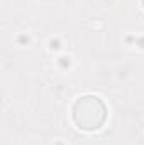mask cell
<instances>
[{
  "mask_svg": "<svg viewBox=\"0 0 144 145\" xmlns=\"http://www.w3.org/2000/svg\"><path fill=\"white\" fill-rule=\"evenodd\" d=\"M75 121L83 130H97L105 121V105L97 96H83L73 110Z\"/></svg>",
  "mask_w": 144,
  "mask_h": 145,
  "instance_id": "1",
  "label": "cell"
},
{
  "mask_svg": "<svg viewBox=\"0 0 144 145\" xmlns=\"http://www.w3.org/2000/svg\"><path fill=\"white\" fill-rule=\"evenodd\" d=\"M19 42L20 44H27L29 42V36H19Z\"/></svg>",
  "mask_w": 144,
  "mask_h": 145,
  "instance_id": "4",
  "label": "cell"
},
{
  "mask_svg": "<svg viewBox=\"0 0 144 145\" xmlns=\"http://www.w3.org/2000/svg\"><path fill=\"white\" fill-rule=\"evenodd\" d=\"M137 44H139V46H141V47H144V37H141V39H139V40H137Z\"/></svg>",
  "mask_w": 144,
  "mask_h": 145,
  "instance_id": "5",
  "label": "cell"
},
{
  "mask_svg": "<svg viewBox=\"0 0 144 145\" xmlns=\"http://www.w3.org/2000/svg\"><path fill=\"white\" fill-rule=\"evenodd\" d=\"M59 66H61L63 69H66V68H70V66H71V59H70V57H66V56H63V57H59Z\"/></svg>",
  "mask_w": 144,
  "mask_h": 145,
  "instance_id": "2",
  "label": "cell"
},
{
  "mask_svg": "<svg viewBox=\"0 0 144 145\" xmlns=\"http://www.w3.org/2000/svg\"><path fill=\"white\" fill-rule=\"evenodd\" d=\"M49 47H51V49H59V40H58V39H51Z\"/></svg>",
  "mask_w": 144,
  "mask_h": 145,
  "instance_id": "3",
  "label": "cell"
},
{
  "mask_svg": "<svg viewBox=\"0 0 144 145\" xmlns=\"http://www.w3.org/2000/svg\"><path fill=\"white\" fill-rule=\"evenodd\" d=\"M56 145H63V144H56Z\"/></svg>",
  "mask_w": 144,
  "mask_h": 145,
  "instance_id": "6",
  "label": "cell"
},
{
  "mask_svg": "<svg viewBox=\"0 0 144 145\" xmlns=\"http://www.w3.org/2000/svg\"><path fill=\"white\" fill-rule=\"evenodd\" d=\"M143 3H144V0H143Z\"/></svg>",
  "mask_w": 144,
  "mask_h": 145,
  "instance_id": "7",
  "label": "cell"
}]
</instances>
